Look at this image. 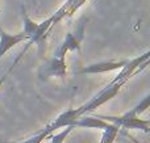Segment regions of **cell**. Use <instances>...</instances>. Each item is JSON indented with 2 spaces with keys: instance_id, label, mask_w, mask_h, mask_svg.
<instances>
[{
  "instance_id": "obj_10",
  "label": "cell",
  "mask_w": 150,
  "mask_h": 143,
  "mask_svg": "<svg viewBox=\"0 0 150 143\" xmlns=\"http://www.w3.org/2000/svg\"><path fill=\"white\" fill-rule=\"evenodd\" d=\"M30 46H32V43L28 41V42H26V43H25V46H24V49L21 50V51L17 54V57H16L15 59H13L12 64H11L9 67H8V70L5 71L4 74H3V76H0V88H1V87H3V84L5 83V80H7V79H8V76L11 75V72H12V70L16 67V66H17V63L20 62V59L24 57V55H25V53L28 51V50H29V47H30Z\"/></svg>"
},
{
  "instance_id": "obj_12",
  "label": "cell",
  "mask_w": 150,
  "mask_h": 143,
  "mask_svg": "<svg viewBox=\"0 0 150 143\" xmlns=\"http://www.w3.org/2000/svg\"><path fill=\"white\" fill-rule=\"evenodd\" d=\"M0 12H1V0H0Z\"/></svg>"
},
{
  "instance_id": "obj_8",
  "label": "cell",
  "mask_w": 150,
  "mask_h": 143,
  "mask_svg": "<svg viewBox=\"0 0 150 143\" xmlns=\"http://www.w3.org/2000/svg\"><path fill=\"white\" fill-rule=\"evenodd\" d=\"M120 128L113 123H108L105 128L103 129V134H101V138L99 143H115L117 135H119Z\"/></svg>"
},
{
  "instance_id": "obj_7",
  "label": "cell",
  "mask_w": 150,
  "mask_h": 143,
  "mask_svg": "<svg viewBox=\"0 0 150 143\" xmlns=\"http://www.w3.org/2000/svg\"><path fill=\"white\" fill-rule=\"evenodd\" d=\"M108 125V122L96 118L95 116H83L79 120H76V122L74 123L75 128H84V129H101L103 130L105 126Z\"/></svg>"
},
{
  "instance_id": "obj_11",
  "label": "cell",
  "mask_w": 150,
  "mask_h": 143,
  "mask_svg": "<svg viewBox=\"0 0 150 143\" xmlns=\"http://www.w3.org/2000/svg\"><path fill=\"white\" fill-rule=\"evenodd\" d=\"M74 129H75L74 126H67V128L62 129L59 133L50 135V138H49L50 142H49V143H63V142H65V139L67 138L69 135H70L71 131H73Z\"/></svg>"
},
{
  "instance_id": "obj_1",
  "label": "cell",
  "mask_w": 150,
  "mask_h": 143,
  "mask_svg": "<svg viewBox=\"0 0 150 143\" xmlns=\"http://www.w3.org/2000/svg\"><path fill=\"white\" fill-rule=\"evenodd\" d=\"M127 81H119V83L111 84L108 83L103 89L98 92L93 97H91L86 104L80 105V107L76 108V112L79 114V117H83V116H88L90 113H92L93 110H96L98 108H100L101 105L107 104L108 101L113 100L115 97L119 95V92L121 91V88L125 86Z\"/></svg>"
},
{
  "instance_id": "obj_4",
  "label": "cell",
  "mask_w": 150,
  "mask_h": 143,
  "mask_svg": "<svg viewBox=\"0 0 150 143\" xmlns=\"http://www.w3.org/2000/svg\"><path fill=\"white\" fill-rule=\"evenodd\" d=\"M67 72V64H66V59H58V58L53 57L47 60L46 63L41 66L38 71V75L41 79H49L52 76H57V78L63 79Z\"/></svg>"
},
{
  "instance_id": "obj_3",
  "label": "cell",
  "mask_w": 150,
  "mask_h": 143,
  "mask_svg": "<svg viewBox=\"0 0 150 143\" xmlns=\"http://www.w3.org/2000/svg\"><path fill=\"white\" fill-rule=\"evenodd\" d=\"M96 118L105 121L108 123H113V125L119 126L120 129H133V130H141L144 133H149L150 131V121L142 120L138 117L133 118H121L120 116H107V114H92Z\"/></svg>"
},
{
  "instance_id": "obj_6",
  "label": "cell",
  "mask_w": 150,
  "mask_h": 143,
  "mask_svg": "<svg viewBox=\"0 0 150 143\" xmlns=\"http://www.w3.org/2000/svg\"><path fill=\"white\" fill-rule=\"evenodd\" d=\"M28 37L21 32V33H15V34H9L0 26V59L9 51L11 49L20 45L21 42H28Z\"/></svg>"
},
{
  "instance_id": "obj_9",
  "label": "cell",
  "mask_w": 150,
  "mask_h": 143,
  "mask_svg": "<svg viewBox=\"0 0 150 143\" xmlns=\"http://www.w3.org/2000/svg\"><path fill=\"white\" fill-rule=\"evenodd\" d=\"M50 135H53V134L46 128H44V129H40L33 135H30L29 138L24 139L21 142H1V143H42L44 141H47L50 138Z\"/></svg>"
},
{
  "instance_id": "obj_5",
  "label": "cell",
  "mask_w": 150,
  "mask_h": 143,
  "mask_svg": "<svg viewBox=\"0 0 150 143\" xmlns=\"http://www.w3.org/2000/svg\"><path fill=\"white\" fill-rule=\"evenodd\" d=\"M128 60H101V62L91 63V64L83 66L78 74H105L111 71L121 70Z\"/></svg>"
},
{
  "instance_id": "obj_2",
  "label": "cell",
  "mask_w": 150,
  "mask_h": 143,
  "mask_svg": "<svg viewBox=\"0 0 150 143\" xmlns=\"http://www.w3.org/2000/svg\"><path fill=\"white\" fill-rule=\"evenodd\" d=\"M83 34H84V22L83 20L80 21L79 26L76 28V30L74 32H69L66 34V38L63 39V42L58 46V49L55 50L53 57L58 58V59H66V55L70 51H79L80 50V42L83 39Z\"/></svg>"
}]
</instances>
